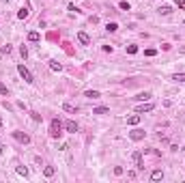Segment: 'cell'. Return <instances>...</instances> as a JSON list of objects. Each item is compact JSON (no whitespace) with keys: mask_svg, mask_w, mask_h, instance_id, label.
<instances>
[{"mask_svg":"<svg viewBox=\"0 0 185 183\" xmlns=\"http://www.w3.org/2000/svg\"><path fill=\"white\" fill-rule=\"evenodd\" d=\"M13 138H15L17 142H22V144H28V142H30V136L24 134V132H13Z\"/></svg>","mask_w":185,"mask_h":183,"instance_id":"3","label":"cell"},{"mask_svg":"<svg viewBox=\"0 0 185 183\" xmlns=\"http://www.w3.org/2000/svg\"><path fill=\"white\" fill-rule=\"evenodd\" d=\"M177 4H179L181 9H185V0H177Z\"/></svg>","mask_w":185,"mask_h":183,"instance_id":"29","label":"cell"},{"mask_svg":"<svg viewBox=\"0 0 185 183\" xmlns=\"http://www.w3.org/2000/svg\"><path fill=\"white\" fill-rule=\"evenodd\" d=\"M110 112V110L108 108H104V106H101V108H95V110H93V114H108Z\"/></svg>","mask_w":185,"mask_h":183,"instance_id":"19","label":"cell"},{"mask_svg":"<svg viewBox=\"0 0 185 183\" xmlns=\"http://www.w3.org/2000/svg\"><path fill=\"white\" fill-rule=\"evenodd\" d=\"M0 93H2V95H9V90H7V86L2 84V82H0Z\"/></svg>","mask_w":185,"mask_h":183,"instance_id":"25","label":"cell"},{"mask_svg":"<svg viewBox=\"0 0 185 183\" xmlns=\"http://www.w3.org/2000/svg\"><path fill=\"white\" fill-rule=\"evenodd\" d=\"M138 123H140V114H131L127 118V125H138Z\"/></svg>","mask_w":185,"mask_h":183,"instance_id":"10","label":"cell"},{"mask_svg":"<svg viewBox=\"0 0 185 183\" xmlns=\"http://www.w3.org/2000/svg\"><path fill=\"white\" fill-rule=\"evenodd\" d=\"M84 97H88V99H97V97H101V95H99V90H86Z\"/></svg>","mask_w":185,"mask_h":183,"instance_id":"14","label":"cell"},{"mask_svg":"<svg viewBox=\"0 0 185 183\" xmlns=\"http://www.w3.org/2000/svg\"><path fill=\"white\" fill-rule=\"evenodd\" d=\"M151 179H153V181L164 179V172H162V170H153V172H151Z\"/></svg>","mask_w":185,"mask_h":183,"instance_id":"11","label":"cell"},{"mask_svg":"<svg viewBox=\"0 0 185 183\" xmlns=\"http://www.w3.org/2000/svg\"><path fill=\"white\" fill-rule=\"evenodd\" d=\"M62 134V125L58 118H52V123H50V136L52 138H58V136Z\"/></svg>","mask_w":185,"mask_h":183,"instance_id":"1","label":"cell"},{"mask_svg":"<svg viewBox=\"0 0 185 183\" xmlns=\"http://www.w3.org/2000/svg\"><path fill=\"white\" fill-rule=\"evenodd\" d=\"M118 7H121V9H123V11H129V2H127V0H123V2H121V4H118Z\"/></svg>","mask_w":185,"mask_h":183,"instance_id":"23","label":"cell"},{"mask_svg":"<svg viewBox=\"0 0 185 183\" xmlns=\"http://www.w3.org/2000/svg\"><path fill=\"white\" fill-rule=\"evenodd\" d=\"M78 41H80L82 45H88V43H90V37H88L86 32H78Z\"/></svg>","mask_w":185,"mask_h":183,"instance_id":"8","label":"cell"},{"mask_svg":"<svg viewBox=\"0 0 185 183\" xmlns=\"http://www.w3.org/2000/svg\"><path fill=\"white\" fill-rule=\"evenodd\" d=\"M136 99H138V101H149L151 93H140V95H136Z\"/></svg>","mask_w":185,"mask_h":183,"instance_id":"16","label":"cell"},{"mask_svg":"<svg viewBox=\"0 0 185 183\" xmlns=\"http://www.w3.org/2000/svg\"><path fill=\"white\" fill-rule=\"evenodd\" d=\"M129 138H131L134 142L144 140V129H134V132H129Z\"/></svg>","mask_w":185,"mask_h":183,"instance_id":"5","label":"cell"},{"mask_svg":"<svg viewBox=\"0 0 185 183\" xmlns=\"http://www.w3.org/2000/svg\"><path fill=\"white\" fill-rule=\"evenodd\" d=\"M17 175H22V177H28V168H26V166H17Z\"/></svg>","mask_w":185,"mask_h":183,"instance_id":"20","label":"cell"},{"mask_svg":"<svg viewBox=\"0 0 185 183\" xmlns=\"http://www.w3.org/2000/svg\"><path fill=\"white\" fill-rule=\"evenodd\" d=\"M17 71H20V76L26 80V82H28V84H32V82H35V78H32V73L28 71V69H26L24 65H17Z\"/></svg>","mask_w":185,"mask_h":183,"instance_id":"2","label":"cell"},{"mask_svg":"<svg viewBox=\"0 0 185 183\" xmlns=\"http://www.w3.org/2000/svg\"><path fill=\"white\" fill-rule=\"evenodd\" d=\"M106 28H108L110 32H114V30H118V24H114V22H110V24L106 26Z\"/></svg>","mask_w":185,"mask_h":183,"instance_id":"22","label":"cell"},{"mask_svg":"<svg viewBox=\"0 0 185 183\" xmlns=\"http://www.w3.org/2000/svg\"><path fill=\"white\" fill-rule=\"evenodd\" d=\"M153 108H155L153 104H144V101H142L140 106H138V108H136V112H138V114H144V112H151V110H153Z\"/></svg>","mask_w":185,"mask_h":183,"instance_id":"6","label":"cell"},{"mask_svg":"<svg viewBox=\"0 0 185 183\" xmlns=\"http://www.w3.org/2000/svg\"><path fill=\"white\" fill-rule=\"evenodd\" d=\"M54 172H56V168H54V166H45V168H43V175H45V177H52Z\"/></svg>","mask_w":185,"mask_h":183,"instance_id":"17","label":"cell"},{"mask_svg":"<svg viewBox=\"0 0 185 183\" xmlns=\"http://www.w3.org/2000/svg\"><path fill=\"white\" fill-rule=\"evenodd\" d=\"M39 39H41V35H39V32H37V30H32V32H28V41H32V43H35V41H39Z\"/></svg>","mask_w":185,"mask_h":183,"instance_id":"12","label":"cell"},{"mask_svg":"<svg viewBox=\"0 0 185 183\" xmlns=\"http://www.w3.org/2000/svg\"><path fill=\"white\" fill-rule=\"evenodd\" d=\"M62 110H65V112H71V114H76V106H71V104H62Z\"/></svg>","mask_w":185,"mask_h":183,"instance_id":"18","label":"cell"},{"mask_svg":"<svg viewBox=\"0 0 185 183\" xmlns=\"http://www.w3.org/2000/svg\"><path fill=\"white\" fill-rule=\"evenodd\" d=\"M157 11H159L162 15H170V13H172V9H170L168 4H164V7H159V9H157Z\"/></svg>","mask_w":185,"mask_h":183,"instance_id":"15","label":"cell"},{"mask_svg":"<svg viewBox=\"0 0 185 183\" xmlns=\"http://www.w3.org/2000/svg\"><path fill=\"white\" fill-rule=\"evenodd\" d=\"M172 80H177V82H185V73H174Z\"/></svg>","mask_w":185,"mask_h":183,"instance_id":"21","label":"cell"},{"mask_svg":"<svg viewBox=\"0 0 185 183\" xmlns=\"http://www.w3.org/2000/svg\"><path fill=\"white\" fill-rule=\"evenodd\" d=\"M50 69H52V71H60V69H62V65H60L58 60H50Z\"/></svg>","mask_w":185,"mask_h":183,"instance_id":"13","label":"cell"},{"mask_svg":"<svg viewBox=\"0 0 185 183\" xmlns=\"http://www.w3.org/2000/svg\"><path fill=\"white\" fill-rule=\"evenodd\" d=\"M127 52H129V54H136V52H138V45H129Z\"/></svg>","mask_w":185,"mask_h":183,"instance_id":"24","label":"cell"},{"mask_svg":"<svg viewBox=\"0 0 185 183\" xmlns=\"http://www.w3.org/2000/svg\"><path fill=\"white\" fill-rule=\"evenodd\" d=\"M28 13H30L28 7H22L20 11H17V17H20V20H26V17H28Z\"/></svg>","mask_w":185,"mask_h":183,"instance_id":"9","label":"cell"},{"mask_svg":"<svg viewBox=\"0 0 185 183\" xmlns=\"http://www.w3.org/2000/svg\"><path fill=\"white\" fill-rule=\"evenodd\" d=\"M0 125H2V121H0Z\"/></svg>","mask_w":185,"mask_h":183,"instance_id":"31","label":"cell"},{"mask_svg":"<svg viewBox=\"0 0 185 183\" xmlns=\"http://www.w3.org/2000/svg\"><path fill=\"white\" fill-rule=\"evenodd\" d=\"M131 159H134V164H136L138 170H144V162H142V153H140V151H136V153L131 155Z\"/></svg>","mask_w":185,"mask_h":183,"instance_id":"4","label":"cell"},{"mask_svg":"<svg viewBox=\"0 0 185 183\" xmlns=\"http://www.w3.org/2000/svg\"><path fill=\"white\" fill-rule=\"evenodd\" d=\"M9 52H11V45H9V43H7V45H4V48H2V54H9Z\"/></svg>","mask_w":185,"mask_h":183,"instance_id":"28","label":"cell"},{"mask_svg":"<svg viewBox=\"0 0 185 183\" xmlns=\"http://www.w3.org/2000/svg\"><path fill=\"white\" fill-rule=\"evenodd\" d=\"M0 153H2V146H0Z\"/></svg>","mask_w":185,"mask_h":183,"instance_id":"30","label":"cell"},{"mask_svg":"<svg viewBox=\"0 0 185 183\" xmlns=\"http://www.w3.org/2000/svg\"><path fill=\"white\" fill-rule=\"evenodd\" d=\"M20 52H22V56H24V58L28 56V50H26V45H22V48H20Z\"/></svg>","mask_w":185,"mask_h":183,"instance_id":"26","label":"cell"},{"mask_svg":"<svg viewBox=\"0 0 185 183\" xmlns=\"http://www.w3.org/2000/svg\"><path fill=\"white\" fill-rule=\"evenodd\" d=\"M30 114H32V121H37V123L41 121V114H37V112H30Z\"/></svg>","mask_w":185,"mask_h":183,"instance_id":"27","label":"cell"},{"mask_svg":"<svg viewBox=\"0 0 185 183\" xmlns=\"http://www.w3.org/2000/svg\"><path fill=\"white\" fill-rule=\"evenodd\" d=\"M65 127H67L69 134H76V132H78V123H76V121H67V123H65Z\"/></svg>","mask_w":185,"mask_h":183,"instance_id":"7","label":"cell"}]
</instances>
